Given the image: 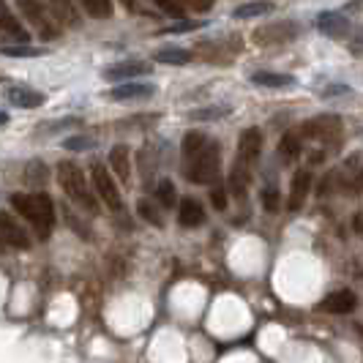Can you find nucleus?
<instances>
[{
	"label": "nucleus",
	"instance_id": "obj_38",
	"mask_svg": "<svg viewBox=\"0 0 363 363\" xmlns=\"http://www.w3.org/2000/svg\"><path fill=\"white\" fill-rule=\"evenodd\" d=\"M6 123H9V115H6V112H0V126H6Z\"/></svg>",
	"mask_w": 363,
	"mask_h": 363
},
{
	"label": "nucleus",
	"instance_id": "obj_2",
	"mask_svg": "<svg viewBox=\"0 0 363 363\" xmlns=\"http://www.w3.org/2000/svg\"><path fill=\"white\" fill-rule=\"evenodd\" d=\"M57 183H60V189L66 191V197L72 202H77L82 211H88V213H99V202L93 197L91 186L85 181V172L77 167L74 162L69 159H63V162L57 164Z\"/></svg>",
	"mask_w": 363,
	"mask_h": 363
},
{
	"label": "nucleus",
	"instance_id": "obj_14",
	"mask_svg": "<svg viewBox=\"0 0 363 363\" xmlns=\"http://www.w3.org/2000/svg\"><path fill=\"white\" fill-rule=\"evenodd\" d=\"M309 189H311V172L309 169H298L290 183V202H287V208L290 211H301L306 197H309Z\"/></svg>",
	"mask_w": 363,
	"mask_h": 363
},
{
	"label": "nucleus",
	"instance_id": "obj_24",
	"mask_svg": "<svg viewBox=\"0 0 363 363\" xmlns=\"http://www.w3.org/2000/svg\"><path fill=\"white\" fill-rule=\"evenodd\" d=\"M0 55H6V57H41L44 50L41 47H30V44H3Z\"/></svg>",
	"mask_w": 363,
	"mask_h": 363
},
{
	"label": "nucleus",
	"instance_id": "obj_26",
	"mask_svg": "<svg viewBox=\"0 0 363 363\" xmlns=\"http://www.w3.org/2000/svg\"><path fill=\"white\" fill-rule=\"evenodd\" d=\"M82 6L96 19H107L112 14V0H82Z\"/></svg>",
	"mask_w": 363,
	"mask_h": 363
},
{
	"label": "nucleus",
	"instance_id": "obj_31",
	"mask_svg": "<svg viewBox=\"0 0 363 363\" xmlns=\"http://www.w3.org/2000/svg\"><path fill=\"white\" fill-rule=\"evenodd\" d=\"M91 147H96L93 137H69L66 140V150H91Z\"/></svg>",
	"mask_w": 363,
	"mask_h": 363
},
{
	"label": "nucleus",
	"instance_id": "obj_36",
	"mask_svg": "<svg viewBox=\"0 0 363 363\" xmlns=\"http://www.w3.org/2000/svg\"><path fill=\"white\" fill-rule=\"evenodd\" d=\"M350 50H352V55H363V30L355 36V41H352V47H350Z\"/></svg>",
	"mask_w": 363,
	"mask_h": 363
},
{
	"label": "nucleus",
	"instance_id": "obj_25",
	"mask_svg": "<svg viewBox=\"0 0 363 363\" xmlns=\"http://www.w3.org/2000/svg\"><path fill=\"white\" fill-rule=\"evenodd\" d=\"M279 153H281L284 162H295V159L301 156V140H298L295 134H287V137L281 140V145H279Z\"/></svg>",
	"mask_w": 363,
	"mask_h": 363
},
{
	"label": "nucleus",
	"instance_id": "obj_28",
	"mask_svg": "<svg viewBox=\"0 0 363 363\" xmlns=\"http://www.w3.org/2000/svg\"><path fill=\"white\" fill-rule=\"evenodd\" d=\"M159 205V202H156ZM150 200H143L137 208H140V216L145 218V221H150V224H156V227H162V216H159V208H156Z\"/></svg>",
	"mask_w": 363,
	"mask_h": 363
},
{
	"label": "nucleus",
	"instance_id": "obj_9",
	"mask_svg": "<svg viewBox=\"0 0 363 363\" xmlns=\"http://www.w3.org/2000/svg\"><path fill=\"white\" fill-rule=\"evenodd\" d=\"M150 72H153L150 63L126 60V63H118V66L104 69V79H109V82H131V79H137V77H147Z\"/></svg>",
	"mask_w": 363,
	"mask_h": 363
},
{
	"label": "nucleus",
	"instance_id": "obj_29",
	"mask_svg": "<svg viewBox=\"0 0 363 363\" xmlns=\"http://www.w3.org/2000/svg\"><path fill=\"white\" fill-rule=\"evenodd\" d=\"M230 112V107H208V109H194L191 112V121H216V118H224Z\"/></svg>",
	"mask_w": 363,
	"mask_h": 363
},
{
	"label": "nucleus",
	"instance_id": "obj_30",
	"mask_svg": "<svg viewBox=\"0 0 363 363\" xmlns=\"http://www.w3.org/2000/svg\"><path fill=\"white\" fill-rule=\"evenodd\" d=\"M25 181H30V183H44V181H47V169H44V164H41V162L28 164V169H25Z\"/></svg>",
	"mask_w": 363,
	"mask_h": 363
},
{
	"label": "nucleus",
	"instance_id": "obj_37",
	"mask_svg": "<svg viewBox=\"0 0 363 363\" xmlns=\"http://www.w3.org/2000/svg\"><path fill=\"white\" fill-rule=\"evenodd\" d=\"M153 3H159V6H162V9H167V11H178L175 0H153Z\"/></svg>",
	"mask_w": 363,
	"mask_h": 363
},
{
	"label": "nucleus",
	"instance_id": "obj_12",
	"mask_svg": "<svg viewBox=\"0 0 363 363\" xmlns=\"http://www.w3.org/2000/svg\"><path fill=\"white\" fill-rule=\"evenodd\" d=\"M317 28H320V33H325L330 38H345L350 33V19L339 11H323L317 17Z\"/></svg>",
	"mask_w": 363,
	"mask_h": 363
},
{
	"label": "nucleus",
	"instance_id": "obj_19",
	"mask_svg": "<svg viewBox=\"0 0 363 363\" xmlns=\"http://www.w3.org/2000/svg\"><path fill=\"white\" fill-rule=\"evenodd\" d=\"M50 6H52V17L60 25H66V28H79L82 25L79 11H77V6H74L72 0H50Z\"/></svg>",
	"mask_w": 363,
	"mask_h": 363
},
{
	"label": "nucleus",
	"instance_id": "obj_34",
	"mask_svg": "<svg viewBox=\"0 0 363 363\" xmlns=\"http://www.w3.org/2000/svg\"><path fill=\"white\" fill-rule=\"evenodd\" d=\"M211 202H213V208H216V211H224V208H227V191H224V189H213V191H211Z\"/></svg>",
	"mask_w": 363,
	"mask_h": 363
},
{
	"label": "nucleus",
	"instance_id": "obj_22",
	"mask_svg": "<svg viewBox=\"0 0 363 363\" xmlns=\"http://www.w3.org/2000/svg\"><path fill=\"white\" fill-rule=\"evenodd\" d=\"M208 143H211V140H208L202 131H189V134L183 137V156H186V159H194L197 153L205 150Z\"/></svg>",
	"mask_w": 363,
	"mask_h": 363
},
{
	"label": "nucleus",
	"instance_id": "obj_27",
	"mask_svg": "<svg viewBox=\"0 0 363 363\" xmlns=\"http://www.w3.org/2000/svg\"><path fill=\"white\" fill-rule=\"evenodd\" d=\"M156 202H162L164 208H172L175 205V186L169 181H162L156 186Z\"/></svg>",
	"mask_w": 363,
	"mask_h": 363
},
{
	"label": "nucleus",
	"instance_id": "obj_32",
	"mask_svg": "<svg viewBox=\"0 0 363 363\" xmlns=\"http://www.w3.org/2000/svg\"><path fill=\"white\" fill-rule=\"evenodd\" d=\"M181 6H186V9H191V11H197V14H205V11H211L213 9V3L216 0H178Z\"/></svg>",
	"mask_w": 363,
	"mask_h": 363
},
{
	"label": "nucleus",
	"instance_id": "obj_18",
	"mask_svg": "<svg viewBox=\"0 0 363 363\" xmlns=\"http://www.w3.org/2000/svg\"><path fill=\"white\" fill-rule=\"evenodd\" d=\"M202 221H205V208H202L197 200H183L178 205V224L181 227H200Z\"/></svg>",
	"mask_w": 363,
	"mask_h": 363
},
{
	"label": "nucleus",
	"instance_id": "obj_7",
	"mask_svg": "<svg viewBox=\"0 0 363 363\" xmlns=\"http://www.w3.org/2000/svg\"><path fill=\"white\" fill-rule=\"evenodd\" d=\"M298 36V28L290 19H279V22H268V25H259L255 33H252V41L259 44V47H268V44H287Z\"/></svg>",
	"mask_w": 363,
	"mask_h": 363
},
{
	"label": "nucleus",
	"instance_id": "obj_16",
	"mask_svg": "<svg viewBox=\"0 0 363 363\" xmlns=\"http://www.w3.org/2000/svg\"><path fill=\"white\" fill-rule=\"evenodd\" d=\"M153 85L150 82H137V79H131V82H121V85H115L112 91H109V99H115V101H128V99H147V96H153Z\"/></svg>",
	"mask_w": 363,
	"mask_h": 363
},
{
	"label": "nucleus",
	"instance_id": "obj_1",
	"mask_svg": "<svg viewBox=\"0 0 363 363\" xmlns=\"http://www.w3.org/2000/svg\"><path fill=\"white\" fill-rule=\"evenodd\" d=\"M11 208L25 221H30V227L36 230V235L41 240L50 238V233H52L55 227V202L50 200V194H44V191H33V194L17 191L11 197Z\"/></svg>",
	"mask_w": 363,
	"mask_h": 363
},
{
	"label": "nucleus",
	"instance_id": "obj_33",
	"mask_svg": "<svg viewBox=\"0 0 363 363\" xmlns=\"http://www.w3.org/2000/svg\"><path fill=\"white\" fill-rule=\"evenodd\" d=\"M262 208H265L268 213L279 211V191H276V189H265V191H262Z\"/></svg>",
	"mask_w": 363,
	"mask_h": 363
},
{
	"label": "nucleus",
	"instance_id": "obj_5",
	"mask_svg": "<svg viewBox=\"0 0 363 363\" xmlns=\"http://www.w3.org/2000/svg\"><path fill=\"white\" fill-rule=\"evenodd\" d=\"M91 175H93V189H96V194L101 197V202H104L107 208H112V211H123V197H121V189L115 186L112 169L104 167L101 162H93Z\"/></svg>",
	"mask_w": 363,
	"mask_h": 363
},
{
	"label": "nucleus",
	"instance_id": "obj_11",
	"mask_svg": "<svg viewBox=\"0 0 363 363\" xmlns=\"http://www.w3.org/2000/svg\"><path fill=\"white\" fill-rule=\"evenodd\" d=\"M259 150H262V134L259 128H246L238 140V162L240 164H249L259 159Z\"/></svg>",
	"mask_w": 363,
	"mask_h": 363
},
{
	"label": "nucleus",
	"instance_id": "obj_3",
	"mask_svg": "<svg viewBox=\"0 0 363 363\" xmlns=\"http://www.w3.org/2000/svg\"><path fill=\"white\" fill-rule=\"evenodd\" d=\"M218 162H221V153H218V143H208L202 153H197L194 159H189V169H186V178L191 183H213L218 178Z\"/></svg>",
	"mask_w": 363,
	"mask_h": 363
},
{
	"label": "nucleus",
	"instance_id": "obj_8",
	"mask_svg": "<svg viewBox=\"0 0 363 363\" xmlns=\"http://www.w3.org/2000/svg\"><path fill=\"white\" fill-rule=\"evenodd\" d=\"M0 36L11 38V41H17V44H28V41H30L28 28L11 14V9L6 6V0H0Z\"/></svg>",
	"mask_w": 363,
	"mask_h": 363
},
{
	"label": "nucleus",
	"instance_id": "obj_21",
	"mask_svg": "<svg viewBox=\"0 0 363 363\" xmlns=\"http://www.w3.org/2000/svg\"><path fill=\"white\" fill-rule=\"evenodd\" d=\"M273 11V3L268 0H255V3H243V6H238L235 19H257V17H265V14H271Z\"/></svg>",
	"mask_w": 363,
	"mask_h": 363
},
{
	"label": "nucleus",
	"instance_id": "obj_20",
	"mask_svg": "<svg viewBox=\"0 0 363 363\" xmlns=\"http://www.w3.org/2000/svg\"><path fill=\"white\" fill-rule=\"evenodd\" d=\"M252 82L259 88H292L295 85V77L290 74H276V72H257L252 74Z\"/></svg>",
	"mask_w": 363,
	"mask_h": 363
},
{
	"label": "nucleus",
	"instance_id": "obj_6",
	"mask_svg": "<svg viewBox=\"0 0 363 363\" xmlns=\"http://www.w3.org/2000/svg\"><path fill=\"white\" fill-rule=\"evenodd\" d=\"M301 137L317 143H336L342 137V118L339 115H317L301 126Z\"/></svg>",
	"mask_w": 363,
	"mask_h": 363
},
{
	"label": "nucleus",
	"instance_id": "obj_17",
	"mask_svg": "<svg viewBox=\"0 0 363 363\" xmlns=\"http://www.w3.org/2000/svg\"><path fill=\"white\" fill-rule=\"evenodd\" d=\"M109 169L118 181L126 183L131 178V153H128L126 145H115L109 150Z\"/></svg>",
	"mask_w": 363,
	"mask_h": 363
},
{
	"label": "nucleus",
	"instance_id": "obj_13",
	"mask_svg": "<svg viewBox=\"0 0 363 363\" xmlns=\"http://www.w3.org/2000/svg\"><path fill=\"white\" fill-rule=\"evenodd\" d=\"M358 306V298L352 290H339V292H330L325 301L320 303V309L328 311V314H350L355 311Z\"/></svg>",
	"mask_w": 363,
	"mask_h": 363
},
{
	"label": "nucleus",
	"instance_id": "obj_35",
	"mask_svg": "<svg viewBox=\"0 0 363 363\" xmlns=\"http://www.w3.org/2000/svg\"><path fill=\"white\" fill-rule=\"evenodd\" d=\"M194 28H200V22H181V25H172V28H167L164 33H183V30H194Z\"/></svg>",
	"mask_w": 363,
	"mask_h": 363
},
{
	"label": "nucleus",
	"instance_id": "obj_4",
	"mask_svg": "<svg viewBox=\"0 0 363 363\" xmlns=\"http://www.w3.org/2000/svg\"><path fill=\"white\" fill-rule=\"evenodd\" d=\"M17 9L22 19L36 30L41 38H55L60 33V28L52 22V14L47 11V6L41 3V0H17Z\"/></svg>",
	"mask_w": 363,
	"mask_h": 363
},
{
	"label": "nucleus",
	"instance_id": "obj_39",
	"mask_svg": "<svg viewBox=\"0 0 363 363\" xmlns=\"http://www.w3.org/2000/svg\"><path fill=\"white\" fill-rule=\"evenodd\" d=\"M355 186H358V189H363V169H361V175H358V181H355Z\"/></svg>",
	"mask_w": 363,
	"mask_h": 363
},
{
	"label": "nucleus",
	"instance_id": "obj_15",
	"mask_svg": "<svg viewBox=\"0 0 363 363\" xmlns=\"http://www.w3.org/2000/svg\"><path fill=\"white\" fill-rule=\"evenodd\" d=\"M6 99L11 101V107H19V109H36L44 104V96L38 91H30L28 85H11L6 91Z\"/></svg>",
	"mask_w": 363,
	"mask_h": 363
},
{
	"label": "nucleus",
	"instance_id": "obj_40",
	"mask_svg": "<svg viewBox=\"0 0 363 363\" xmlns=\"http://www.w3.org/2000/svg\"><path fill=\"white\" fill-rule=\"evenodd\" d=\"M3 246H6V243H3V240H0V252H3Z\"/></svg>",
	"mask_w": 363,
	"mask_h": 363
},
{
	"label": "nucleus",
	"instance_id": "obj_23",
	"mask_svg": "<svg viewBox=\"0 0 363 363\" xmlns=\"http://www.w3.org/2000/svg\"><path fill=\"white\" fill-rule=\"evenodd\" d=\"M156 63H167V66H186L191 60V52L189 50H159L153 55Z\"/></svg>",
	"mask_w": 363,
	"mask_h": 363
},
{
	"label": "nucleus",
	"instance_id": "obj_10",
	"mask_svg": "<svg viewBox=\"0 0 363 363\" xmlns=\"http://www.w3.org/2000/svg\"><path fill=\"white\" fill-rule=\"evenodd\" d=\"M0 240H3L6 246H14V249H30L28 233L14 221V216H9V213H3V211H0Z\"/></svg>",
	"mask_w": 363,
	"mask_h": 363
}]
</instances>
